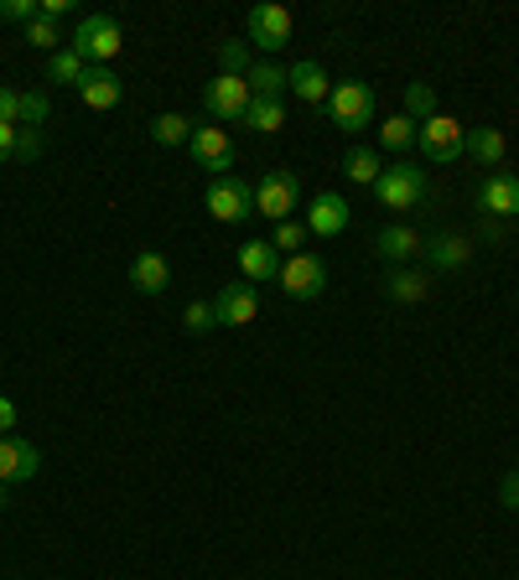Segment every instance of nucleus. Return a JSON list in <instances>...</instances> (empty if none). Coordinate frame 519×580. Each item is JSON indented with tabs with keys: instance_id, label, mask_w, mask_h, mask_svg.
I'll return each mask as SVG.
<instances>
[{
	"instance_id": "1",
	"label": "nucleus",
	"mask_w": 519,
	"mask_h": 580,
	"mask_svg": "<svg viewBox=\"0 0 519 580\" xmlns=\"http://www.w3.org/2000/svg\"><path fill=\"white\" fill-rule=\"evenodd\" d=\"M89 68H110V57H120V47H125V32H120V21L104 16V11H93V16L78 21L74 42H68Z\"/></svg>"
},
{
	"instance_id": "2",
	"label": "nucleus",
	"mask_w": 519,
	"mask_h": 580,
	"mask_svg": "<svg viewBox=\"0 0 519 580\" xmlns=\"http://www.w3.org/2000/svg\"><path fill=\"white\" fill-rule=\"evenodd\" d=\"M374 198L389 213H416L427 202V171L421 166H385L379 181H374Z\"/></svg>"
},
{
	"instance_id": "3",
	"label": "nucleus",
	"mask_w": 519,
	"mask_h": 580,
	"mask_svg": "<svg viewBox=\"0 0 519 580\" xmlns=\"http://www.w3.org/2000/svg\"><path fill=\"white\" fill-rule=\"evenodd\" d=\"M328 114H333V125L349 130V135L369 130L374 125V89L358 83V78H343V83H333V93H328Z\"/></svg>"
},
{
	"instance_id": "4",
	"label": "nucleus",
	"mask_w": 519,
	"mask_h": 580,
	"mask_svg": "<svg viewBox=\"0 0 519 580\" xmlns=\"http://www.w3.org/2000/svg\"><path fill=\"white\" fill-rule=\"evenodd\" d=\"M208 213L219 217V223H244V217H255V187L244 177H213L208 181Z\"/></svg>"
},
{
	"instance_id": "5",
	"label": "nucleus",
	"mask_w": 519,
	"mask_h": 580,
	"mask_svg": "<svg viewBox=\"0 0 519 580\" xmlns=\"http://www.w3.org/2000/svg\"><path fill=\"white\" fill-rule=\"evenodd\" d=\"M301 208V187L291 171H265L255 187V213L270 217V223H286V217Z\"/></svg>"
},
{
	"instance_id": "6",
	"label": "nucleus",
	"mask_w": 519,
	"mask_h": 580,
	"mask_svg": "<svg viewBox=\"0 0 519 580\" xmlns=\"http://www.w3.org/2000/svg\"><path fill=\"white\" fill-rule=\"evenodd\" d=\"M280 290H286L291 301H317V295L328 290V265H322L317 254H291V259L280 265Z\"/></svg>"
},
{
	"instance_id": "7",
	"label": "nucleus",
	"mask_w": 519,
	"mask_h": 580,
	"mask_svg": "<svg viewBox=\"0 0 519 580\" xmlns=\"http://www.w3.org/2000/svg\"><path fill=\"white\" fill-rule=\"evenodd\" d=\"M463 135L467 130L452 114H437V120H427V125L416 130V145L427 150V161L446 166V161H463Z\"/></svg>"
},
{
	"instance_id": "8",
	"label": "nucleus",
	"mask_w": 519,
	"mask_h": 580,
	"mask_svg": "<svg viewBox=\"0 0 519 580\" xmlns=\"http://www.w3.org/2000/svg\"><path fill=\"white\" fill-rule=\"evenodd\" d=\"M250 83L244 78H229V72H219L213 83L203 89V109L213 114V125H229V120H244V109H250Z\"/></svg>"
},
{
	"instance_id": "9",
	"label": "nucleus",
	"mask_w": 519,
	"mask_h": 580,
	"mask_svg": "<svg viewBox=\"0 0 519 580\" xmlns=\"http://www.w3.org/2000/svg\"><path fill=\"white\" fill-rule=\"evenodd\" d=\"M244 26H250V42H260L265 53L291 47V32H297V21H291V11H286V5H255Z\"/></svg>"
},
{
	"instance_id": "10",
	"label": "nucleus",
	"mask_w": 519,
	"mask_h": 580,
	"mask_svg": "<svg viewBox=\"0 0 519 580\" xmlns=\"http://www.w3.org/2000/svg\"><path fill=\"white\" fill-rule=\"evenodd\" d=\"M187 150H192V161L203 166V171H213V177H229V166H234V145H229L223 125H198L192 141H187Z\"/></svg>"
},
{
	"instance_id": "11",
	"label": "nucleus",
	"mask_w": 519,
	"mask_h": 580,
	"mask_svg": "<svg viewBox=\"0 0 519 580\" xmlns=\"http://www.w3.org/2000/svg\"><path fill=\"white\" fill-rule=\"evenodd\" d=\"M478 208L488 217H519V177L515 171H488L478 181Z\"/></svg>"
},
{
	"instance_id": "12",
	"label": "nucleus",
	"mask_w": 519,
	"mask_h": 580,
	"mask_svg": "<svg viewBox=\"0 0 519 580\" xmlns=\"http://www.w3.org/2000/svg\"><path fill=\"white\" fill-rule=\"evenodd\" d=\"M42 471V451L32 440H16V435H0V482H32Z\"/></svg>"
},
{
	"instance_id": "13",
	"label": "nucleus",
	"mask_w": 519,
	"mask_h": 580,
	"mask_svg": "<svg viewBox=\"0 0 519 580\" xmlns=\"http://www.w3.org/2000/svg\"><path fill=\"white\" fill-rule=\"evenodd\" d=\"M213 316H219V326H250L260 316V295L250 280H234V286L219 290V301H213Z\"/></svg>"
},
{
	"instance_id": "14",
	"label": "nucleus",
	"mask_w": 519,
	"mask_h": 580,
	"mask_svg": "<svg viewBox=\"0 0 519 580\" xmlns=\"http://www.w3.org/2000/svg\"><path fill=\"white\" fill-rule=\"evenodd\" d=\"M130 286L141 290V295H162V290H172V265L162 249H141L135 259H130Z\"/></svg>"
},
{
	"instance_id": "15",
	"label": "nucleus",
	"mask_w": 519,
	"mask_h": 580,
	"mask_svg": "<svg viewBox=\"0 0 519 580\" xmlns=\"http://www.w3.org/2000/svg\"><path fill=\"white\" fill-rule=\"evenodd\" d=\"M343 228H349V202L338 198V192H317L312 208H307V234L338 238Z\"/></svg>"
},
{
	"instance_id": "16",
	"label": "nucleus",
	"mask_w": 519,
	"mask_h": 580,
	"mask_svg": "<svg viewBox=\"0 0 519 580\" xmlns=\"http://www.w3.org/2000/svg\"><path fill=\"white\" fill-rule=\"evenodd\" d=\"M280 265H286V259H280V249L270 238H250L240 249V270L250 286H255V280H280Z\"/></svg>"
},
{
	"instance_id": "17",
	"label": "nucleus",
	"mask_w": 519,
	"mask_h": 580,
	"mask_svg": "<svg viewBox=\"0 0 519 580\" xmlns=\"http://www.w3.org/2000/svg\"><path fill=\"white\" fill-rule=\"evenodd\" d=\"M78 99L89 109H114L125 99V83H120V72L114 68H89L84 72V83H78Z\"/></svg>"
},
{
	"instance_id": "18",
	"label": "nucleus",
	"mask_w": 519,
	"mask_h": 580,
	"mask_svg": "<svg viewBox=\"0 0 519 580\" xmlns=\"http://www.w3.org/2000/svg\"><path fill=\"white\" fill-rule=\"evenodd\" d=\"M421 249H427V238L416 234V228H406V223H389V228L374 234V254H379V259H395V265L416 259Z\"/></svg>"
},
{
	"instance_id": "19",
	"label": "nucleus",
	"mask_w": 519,
	"mask_h": 580,
	"mask_svg": "<svg viewBox=\"0 0 519 580\" xmlns=\"http://www.w3.org/2000/svg\"><path fill=\"white\" fill-rule=\"evenodd\" d=\"M286 83H291V93H297L301 104H328V93H333V83H328L322 63H312V57H301L297 68L286 72Z\"/></svg>"
},
{
	"instance_id": "20",
	"label": "nucleus",
	"mask_w": 519,
	"mask_h": 580,
	"mask_svg": "<svg viewBox=\"0 0 519 580\" xmlns=\"http://www.w3.org/2000/svg\"><path fill=\"white\" fill-rule=\"evenodd\" d=\"M463 156H473V161H483V166H499L504 156H509V145H504V135L494 125H473L463 135Z\"/></svg>"
},
{
	"instance_id": "21",
	"label": "nucleus",
	"mask_w": 519,
	"mask_h": 580,
	"mask_svg": "<svg viewBox=\"0 0 519 580\" xmlns=\"http://www.w3.org/2000/svg\"><path fill=\"white\" fill-rule=\"evenodd\" d=\"M437 265V270H463L467 265V254H473V244H467L463 234H437V238H427V249H421Z\"/></svg>"
},
{
	"instance_id": "22",
	"label": "nucleus",
	"mask_w": 519,
	"mask_h": 580,
	"mask_svg": "<svg viewBox=\"0 0 519 580\" xmlns=\"http://www.w3.org/2000/svg\"><path fill=\"white\" fill-rule=\"evenodd\" d=\"M240 125H250L255 135H276V130L286 125V104H280V99H250Z\"/></svg>"
},
{
	"instance_id": "23",
	"label": "nucleus",
	"mask_w": 519,
	"mask_h": 580,
	"mask_svg": "<svg viewBox=\"0 0 519 580\" xmlns=\"http://www.w3.org/2000/svg\"><path fill=\"white\" fill-rule=\"evenodd\" d=\"M244 83H250V93H255V99H280V89H286V72H280L276 63H250Z\"/></svg>"
},
{
	"instance_id": "24",
	"label": "nucleus",
	"mask_w": 519,
	"mask_h": 580,
	"mask_svg": "<svg viewBox=\"0 0 519 580\" xmlns=\"http://www.w3.org/2000/svg\"><path fill=\"white\" fill-rule=\"evenodd\" d=\"M84 72H89V63L74 53V47H57L53 63H47V83H84Z\"/></svg>"
},
{
	"instance_id": "25",
	"label": "nucleus",
	"mask_w": 519,
	"mask_h": 580,
	"mask_svg": "<svg viewBox=\"0 0 519 580\" xmlns=\"http://www.w3.org/2000/svg\"><path fill=\"white\" fill-rule=\"evenodd\" d=\"M389 301H400V306H416V301H427V275L421 270H400V275H389Z\"/></svg>"
},
{
	"instance_id": "26",
	"label": "nucleus",
	"mask_w": 519,
	"mask_h": 580,
	"mask_svg": "<svg viewBox=\"0 0 519 580\" xmlns=\"http://www.w3.org/2000/svg\"><path fill=\"white\" fill-rule=\"evenodd\" d=\"M151 141L156 145H187L192 141V120H187V114H156V120H151Z\"/></svg>"
},
{
	"instance_id": "27",
	"label": "nucleus",
	"mask_w": 519,
	"mask_h": 580,
	"mask_svg": "<svg viewBox=\"0 0 519 580\" xmlns=\"http://www.w3.org/2000/svg\"><path fill=\"white\" fill-rule=\"evenodd\" d=\"M343 171H349V181H358V187H374L379 181V150H369V145H358V150H349V161H343Z\"/></svg>"
},
{
	"instance_id": "28",
	"label": "nucleus",
	"mask_w": 519,
	"mask_h": 580,
	"mask_svg": "<svg viewBox=\"0 0 519 580\" xmlns=\"http://www.w3.org/2000/svg\"><path fill=\"white\" fill-rule=\"evenodd\" d=\"M416 120H410V114H395V120H385V125H379V145H385V150H410V145H416Z\"/></svg>"
},
{
	"instance_id": "29",
	"label": "nucleus",
	"mask_w": 519,
	"mask_h": 580,
	"mask_svg": "<svg viewBox=\"0 0 519 580\" xmlns=\"http://www.w3.org/2000/svg\"><path fill=\"white\" fill-rule=\"evenodd\" d=\"M406 114L416 125L437 120V89H431V83H406Z\"/></svg>"
},
{
	"instance_id": "30",
	"label": "nucleus",
	"mask_w": 519,
	"mask_h": 580,
	"mask_svg": "<svg viewBox=\"0 0 519 580\" xmlns=\"http://www.w3.org/2000/svg\"><path fill=\"white\" fill-rule=\"evenodd\" d=\"M183 326L192 337H208V332H219V316H213V301H192L183 316Z\"/></svg>"
},
{
	"instance_id": "31",
	"label": "nucleus",
	"mask_w": 519,
	"mask_h": 580,
	"mask_svg": "<svg viewBox=\"0 0 519 580\" xmlns=\"http://www.w3.org/2000/svg\"><path fill=\"white\" fill-rule=\"evenodd\" d=\"M219 68L229 72V78H244V72H250V47H244V42H223V47H219Z\"/></svg>"
},
{
	"instance_id": "32",
	"label": "nucleus",
	"mask_w": 519,
	"mask_h": 580,
	"mask_svg": "<svg viewBox=\"0 0 519 580\" xmlns=\"http://www.w3.org/2000/svg\"><path fill=\"white\" fill-rule=\"evenodd\" d=\"M42 16V0H0V21H37Z\"/></svg>"
},
{
	"instance_id": "33",
	"label": "nucleus",
	"mask_w": 519,
	"mask_h": 580,
	"mask_svg": "<svg viewBox=\"0 0 519 580\" xmlns=\"http://www.w3.org/2000/svg\"><path fill=\"white\" fill-rule=\"evenodd\" d=\"M26 42H32V47H53L57 53V42H63V36H57V21H47V16L26 21Z\"/></svg>"
},
{
	"instance_id": "34",
	"label": "nucleus",
	"mask_w": 519,
	"mask_h": 580,
	"mask_svg": "<svg viewBox=\"0 0 519 580\" xmlns=\"http://www.w3.org/2000/svg\"><path fill=\"white\" fill-rule=\"evenodd\" d=\"M301 238H307V223H297V217H286V223H276V249H297L301 254Z\"/></svg>"
},
{
	"instance_id": "35",
	"label": "nucleus",
	"mask_w": 519,
	"mask_h": 580,
	"mask_svg": "<svg viewBox=\"0 0 519 580\" xmlns=\"http://www.w3.org/2000/svg\"><path fill=\"white\" fill-rule=\"evenodd\" d=\"M21 120H26V130H37L47 120V93H21Z\"/></svg>"
},
{
	"instance_id": "36",
	"label": "nucleus",
	"mask_w": 519,
	"mask_h": 580,
	"mask_svg": "<svg viewBox=\"0 0 519 580\" xmlns=\"http://www.w3.org/2000/svg\"><path fill=\"white\" fill-rule=\"evenodd\" d=\"M0 125H21V93L0 89Z\"/></svg>"
},
{
	"instance_id": "37",
	"label": "nucleus",
	"mask_w": 519,
	"mask_h": 580,
	"mask_svg": "<svg viewBox=\"0 0 519 580\" xmlns=\"http://www.w3.org/2000/svg\"><path fill=\"white\" fill-rule=\"evenodd\" d=\"M16 156H21V161H37V156H42V130H21V135H16Z\"/></svg>"
},
{
	"instance_id": "38",
	"label": "nucleus",
	"mask_w": 519,
	"mask_h": 580,
	"mask_svg": "<svg viewBox=\"0 0 519 580\" xmlns=\"http://www.w3.org/2000/svg\"><path fill=\"white\" fill-rule=\"evenodd\" d=\"M499 503L509 507V513H519V467H515V471H504V482H499Z\"/></svg>"
},
{
	"instance_id": "39",
	"label": "nucleus",
	"mask_w": 519,
	"mask_h": 580,
	"mask_svg": "<svg viewBox=\"0 0 519 580\" xmlns=\"http://www.w3.org/2000/svg\"><path fill=\"white\" fill-rule=\"evenodd\" d=\"M16 135H21L16 125H0V161H11V156H16Z\"/></svg>"
},
{
	"instance_id": "40",
	"label": "nucleus",
	"mask_w": 519,
	"mask_h": 580,
	"mask_svg": "<svg viewBox=\"0 0 519 580\" xmlns=\"http://www.w3.org/2000/svg\"><path fill=\"white\" fill-rule=\"evenodd\" d=\"M68 11H74V0H42V16H47V21L68 16Z\"/></svg>"
},
{
	"instance_id": "41",
	"label": "nucleus",
	"mask_w": 519,
	"mask_h": 580,
	"mask_svg": "<svg viewBox=\"0 0 519 580\" xmlns=\"http://www.w3.org/2000/svg\"><path fill=\"white\" fill-rule=\"evenodd\" d=\"M11 425H16V404L0 394V435H11Z\"/></svg>"
},
{
	"instance_id": "42",
	"label": "nucleus",
	"mask_w": 519,
	"mask_h": 580,
	"mask_svg": "<svg viewBox=\"0 0 519 580\" xmlns=\"http://www.w3.org/2000/svg\"><path fill=\"white\" fill-rule=\"evenodd\" d=\"M5 498H11V488H5V482H0V507H5Z\"/></svg>"
}]
</instances>
